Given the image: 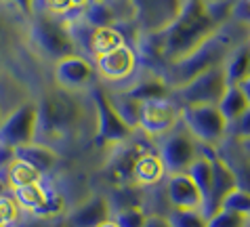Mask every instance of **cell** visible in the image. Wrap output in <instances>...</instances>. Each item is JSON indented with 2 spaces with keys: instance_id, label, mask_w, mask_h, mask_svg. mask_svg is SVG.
Masks as SVG:
<instances>
[{
  "instance_id": "6da1fadb",
  "label": "cell",
  "mask_w": 250,
  "mask_h": 227,
  "mask_svg": "<svg viewBox=\"0 0 250 227\" xmlns=\"http://www.w3.org/2000/svg\"><path fill=\"white\" fill-rule=\"evenodd\" d=\"M229 9L225 0H181L175 21L158 34L164 67L212 38L229 17Z\"/></svg>"
},
{
  "instance_id": "7a4b0ae2",
  "label": "cell",
  "mask_w": 250,
  "mask_h": 227,
  "mask_svg": "<svg viewBox=\"0 0 250 227\" xmlns=\"http://www.w3.org/2000/svg\"><path fill=\"white\" fill-rule=\"evenodd\" d=\"M38 105V130L36 139L42 137L40 143L51 145L55 141H63L74 137L86 120V107L80 97L72 91L59 88L57 84L48 86L40 93Z\"/></svg>"
},
{
  "instance_id": "3957f363",
  "label": "cell",
  "mask_w": 250,
  "mask_h": 227,
  "mask_svg": "<svg viewBox=\"0 0 250 227\" xmlns=\"http://www.w3.org/2000/svg\"><path fill=\"white\" fill-rule=\"evenodd\" d=\"M238 42H242V40H233L231 34L221 27L212 38H208L204 44L193 49L189 55H185V57L175 61V63L166 65L162 70V78L175 91V88L187 84L189 80L206 74L208 70L225 65L229 53H231V49Z\"/></svg>"
},
{
  "instance_id": "277c9868",
  "label": "cell",
  "mask_w": 250,
  "mask_h": 227,
  "mask_svg": "<svg viewBox=\"0 0 250 227\" xmlns=\"http://www.w3.org/2000/svg\"><path fill=\"white\" fill-rule=\"evenodd\" d=\"M27 40L42 57L51 61H59L69 55H80L63 15L36 11L27 23Z\"/></svg>"
},
{
  "instance_id": "5b68a950",
  "label": "cell",
  "mask_w": 250,
  "mask_h": 227,
  "mask_svg": "<svg viewBox=\"0 0 250 227\" xmlns=\"http://www.w3.org/2000/svg\"><path fill=\"white\" fill-rule=\"evenodd\" d=\"M158 156L162 160L166 175H175V173H185L189 168V164L200 156V143L196 141L187 126L183 124V120L179 124L172 126L168 133H164L162 137H158Z\"/></svg>"
},
{
  "instance_id": "8992f818",
  "label": "cell",
  "mask_w": 250,
  "mask_h": 227,
  "mask_svg": "<svg viewBox=\"0 0 250 227\" xmlns=\"http://www.w3.org/2000/svg\"><path fill=\"white\" fill-rule=\"evenodd\" d=\"M181 120L200 145L217 147L227 137V120L217 105H185Z\"/></svg>"
},
{
  "instance_id": "52a82bcc",
  "label": "cell",
  "mask_w": 250,
  "mask_h": 227,
  "mask_svg": "<svg viewBox=\"0 0 250 227\" xmlns=\"http://www.w3.org/2000/svg\"><path fill=\"white\" fill-rule=\"evenodd\" d=\"M88 95H91V105L97 116V135H99V139L103 143H109V145L126 143L135 130L116 112V107L109 101L107 88L101 84H93L88 88Z\"/></svg>"
},
{
  "instance_id": "ba28073f",
  "label": "cell",
  "mask_w": 250,
  "mask_h": 227,
  "mask_svg": "<svg viewBox=\"0 0 250 227\" xmlns=\"http://www.w3.org/2000/svg\"><path fill=\"white\" fill-rule=\"evenodd\" d=\"M229 86L225 65H219L214 70H208L206 74L189 80L187 84L175 88L177 103L181 107L185 105H219L221 97L225 95Z\"/></svg>"
},
{
  "instance_id": "9c48e42d",
  "label": "cell",
  "mask_w": 250,
  "mask_h": 227,
  "mask_svg": "<svg viewBox=\"0 0 250 227\" xmlns=\"http://www.w3.org/2000/svg\"><path fill=\"white\" fill-rule=\"evenodd\" d=\"M36 130L38 105L34 99H25L17 107H13L0 122V143L9 147L27 145V143L36 141Z\"/></svg>"
},
{
  "instance_id": "30bf717a",
  "label": "cell",
  "mask_w": 250,
  "mask_h": 227,
  "mask_svg": "<svg viewBox=\"0 0 250 227\" xmlns=\"http://www.w3.org/2000/svg\"><path fill=\"white\" fill-rule=\"evenodd\" d=\"M179 122H181V105L172 97L145 101L139 109L137 130H143L149 137H162Z\"/></svg>"
},
{
  "instance_id": "8fae6325",
  "label": "cell",
  "mask_w": 250,
  "mask_h": 227,
  "mask_svg": "<svg viewBox=\"0 0 250 227\" xmlns=\"http://www.w3.org/2000/svg\"><path fill=\"white\" fill-rule=\"evenodd\" d=\"M95 72L107 82L130 80L139 67L137 51L130 44H122L114 51L95 55Z\"/></svg>"
},
{
  "instance_id": "7c38bea8",
  "label": "cell",
  "mask_w": 250,
  "mask_h": 227,
  "mask_svg": "<svg viewBox=\"0 0 250 227\" xmlns=\"http://www.w3.org/2000/svg\"><path fill=\"white\" fill-rule=\"evenodd\" d=\"M137 25L141 34L164 32L181 9V0H135Z\"/></svg>"
},
{
  "instance_id": "4fadbf2b",
  "label": "cell",
  "mask_w": 250,
  "mask_h": 227,
  "mask_svg": "<svg viewBox=\"0 0 250 227\" xmlns=\"http://www.w3.org/2000/svg\"><path fill=\"white\" fill-rule=\"evenodd\" d=\"M53 78L59 88L80 93V91H84V88L93 86L95 65L86 57H82V55H69V57L55 61Z\"/></svg>"
},
{
  "instance_id": "5bb4252c",
  "label": "cell",
  "mask_w": 250,
  "mask_h": 227,
  "mask_svg": "<svg viewBox=\"0 0 250 227\" xmlns=\"http://www.w3.org/2000/svg\"><path fill=\"white\" fill-rule=\"evenodd\" d=\"M214 151H217V156L229 166V170H231V175L235 179V187L250 194V158L244 151V147H242V141L227 135L225 139L214 147Z\"/></svg>"
},
{
  "instance_id": "9a60e30c",
  "label": "cell",
  "mask_w": 250,
  "mask_h": 227,
  "mask_svg": "<svg viewBox=\"0 0 250 227\" xmlns=\"http://www.w3.org/2000/svg\"><path fill=\"white\" fill-rule=\"evenodd\" d=\"M61 219L67 227H99L107 219H112V202L103 194H93Z\"/></svg>"
},
{
  "instance_id": "2e32d148",
  "label": "cell",
  "mask_w": 250,
  "mask_h": 227,
  "mask_svg": "<svg viewBox=\"0 0 250 227\" xmlns=\"http://www.w3.org/2000/svg\"><path fill=\"white\" fill-rule=\"evenodd\" d=\"M166 198L172 210H200L204 208V196L187 173L168 175L166 181Z\"/></svg>"
},
{
  "instance_id": "e0dca14e",
  "label": "cell",
  "mask_w": 250,
  "mask_h": 227,
  "mask_svg": "<svg viewBox=\"0 0 250 227\" xmlns=\"http://www.w3.org/2000/svg\"><path fill=\"white\" fill-rule=\"evenodd\" d=\"M27 40V25L9 9H0V65L19 53Z\"/></svg>"
},
{
  "instance_id": "ac0fdd59",
  "label": "cell",
  "mask_w": 250,
  "mask_h": 227,
  "mask_svg": "<svg viewBox=\"0 0 250 227\" xmlns=\"http://www.w3.org/2000/svg\"><path fill=\"white\" fill-rule=\"evenodd\" d=\"M15 158L30 164L32 168H36L42 177L51 175L61 162L59 151L53 145H46V143H40V141H32L27 145L15 147Z\"/></svg>"
},
{
  "instance_id": "d6986e66",
  "label": "cell",
  "mask_w": 250,
  "mask_h": 227,
  "mask_svg": "<svg viewBox=\"0 0 250 227\" xmlns=\"http://www.w3.org/2000/svg\"><path fill=\"white\" fill-rule=\"evenodd\" d=\"M130 97L137 99L139 103H145V101H156V99H166L172 95V88L166 84V80L162 78V74H156V76H147V78H141V80H135L130 86L124 88Z\"/></svg>"
},
{
  "instance_id": "ffe728a7",
  "label": "cell",
  "mask_w": 250,
  "mask_h": 227,
  "mask_svg": "<svg viewBox=\"0 0 250 227\" xmlns=\"http://www.w3.org/2000/svg\"><path fill=\"white\" fill-rule=\"evenodd\" d=\"M250 36V34H248ZM225 74L229 84H240L250 76V40H242L231 49L225 61Z\"/></svg>"
},
{
  "instance_id": "44dd1931",
  "label": "cell",
  "mask_w": 250,
  "mask_h": 227,
  "mask_svg": "<svg viewBox=\"0 0 250 227\" xmlns=\"http://www.w3.org/2000/svg\"><path fill=\"white\" fill-rule=\"evenodd\" d=\"M166 168L160 156L154 151H143L139 156V160L135 162V170H133V183L137 185H156L164 179Z\"/></svg>"
},
{
  "instance_id": "7402d4cb",
  "label": "cell",
  "mask_w": 250,
  "mask_h": 227,
  "mask_svg": "<svg viewBox=\"0 0 250 227\" xmlns=\"http://www.w3.org/2000/svg\"><path fill=\"white\" fill-rule=\"evenodd\" d=\"M46 194H48V187L42 181L11 189V196L15 198V202L19 208H21V212H32V215L42 208V204L46 202Z\"/></svg>"
},
{
  "instance_id": "603a6c76",
  "label": "cell",
  "mask_w": 250,
  "mask_h": 227,
  "mask_svg": "<svg viewBox=\"0 0 250 227\" xmlns=\"http://www.w3.org/2000/svg\"><path fill=\"white\" fill-rule=\"evenodd\" d=\"M122 44H128V42H126V36L118 27H93L91 38H88V53H93L95 57V55L114 51Z\"/></svg>"
},
{
  "instance_id": "cb8c5ba5",
  "label": "cell",
  "mask_w": 250,
  "mask_h": 227,
  "mask_svg": "<svg viewBox=\"0 0 250 227\" xmlns=\"http://www.w3.org/2000/svg\"><path fill=\"white\" fill-rule=\"evenodd\" d=\"M217 107L221 109V114H223V118L227 120V124H231L233 120H238L240 116L250 107V103L246 99L244 91H242L238 84H229Z\"/></svg>"
},
{
  "instance_id": "d4e9b609",
  "label": "cell",
  "mask_w": 250,
  "mask_h": 227,
  "mask_svg": "<svg viewBox=\"0 0 250 227\" xmlns=\"http://www.w3.org/2000/svg\"><path fill=\"white\" fill-rule=\"evenodd\" d=\"M107 95H109V101H112V105L116 107V112L120 114V118L126 122V124L133 128V130H137L141 103L130 97V95L124 91V88H120V91H107Z\"/></svg>"
},
{
  "instance_id": "484cf974",
  "label": "cell",
  "mask_w": 250,
  "mask_h": 227,
  "mask_svg": "<svg viewBox=\"0 0 250 227\" xmlns=\"http://www.w3.org/2000/svg\"><path fill=\"white\" fill-rule=\"evenodd\" d=\"M187 175L191 177V181L198 185V189L202 191L204 200L208 198V194H210V187H212V160L210 156H206L204 151H200V156L189 164V168L185 170Z\"/></svg>"
},
{
  "instance_id": "4316f807",
  "label": "cell",
  "mask_w": 250,
  "mask_h": 227,
  "mask_svg": "<svg viewBox=\"0 0 250 227\" xmlns=\"http://www.w3.org/2000/svg\"><path fill=\"white\" fill-rule=\"evenodd\" d=\"M82 21H86L91 27H118L116 15L103 0H91L82 9Z\"/></svg>"
},
{
  "instance_id": "83f0119b",
  "label": "cell",
  "mask_w": 250,
  "mask_h": 227,
  "mask_svg": "<svg viewBox=\"0 0 250 227\" xmlns=\"http://www.w3.org/2000/svg\"><path fill=\"white\" fill-rule=\"evenodd\" d=\"M143 154V149H139V145H128L126 149H122L114 160V170L122 181H133V170L135 162L139 160V156Z\"/></svg>"
},
{
  "instance_id": "f1b7e54d",
  "label": "cell",
  "mask_w": 250,
  "mask_h": 227,
  "mask_svg": "<svg viewBox=\"0 0 250 227\" xmlns=\"http://www.w3.org/2000/svg\"><path fill=\"white\" fill-rule=\"evenodd\" d=\"M65 212V198L61 191L48 187V194H46V202L42 204V208L36 210L34 215L36 217H42V219H61ZM32 215V212H30Z\"/></svg>"
},
{
  "instance_id": "f546056e",
  "label": "cell",
  "mask_w": 250,
  "mask_h": 227,
  "mask_svg": "<svg viewBox=\"0 0 250 227\" xmlns=\"http://www.w3.org/2000/svg\"><path fill=\"white\" fill-rule=\"evenodd\" d=\"M248 219L250 217L242 215V212L221 208V210L214 212L212 217L206 219V227H246Z\"/></svg>"
},
{
  "instance_id": "4dcf8cb0",
  "label": "cell",
  "mask_w": 250,
  "mask_h": 227,
  "mask_svg": "<svg viewBox=\"0 0 250 227\" xmlns=\"http://www.w3.org/2000/svg\"><path fill=\"white\" fill-rule=\"evenodd\" d=\"M112 13L116 15V21H118V27L120 25H130V23H137V4L135 0H103Z\"/></svg>"
},
{
  "instance_id": "1f68e13d",
  "label": "cell",
  "mask_w": 250,
  "mask_h": 227,
  "mask_svg": "<svg viewBox=\"0 0 250 227\" xmlns=\"http://www.w3.org/2000/svg\"><path fill=\"white\" fill-rule=\"evenodd\" d=\"M168 219L172 227H206V217L200 210H172Z\"/></svg>"
},
{
  "instance_id": "d6a6232c",
  "label": "cell",
  "mask_w": 250,
  "mask_h": 227,
  "mask_svg": "<svg viewBox=\"0 0 250 227\" xmlns=\"http://www.w3.org/2000/svg\"><path fill=\"white\" fill-rule=\"evenodd\" d=\"M21 217V208L17 206L15 198L0 194V227H9Z\"/></svg>"
},
{
  "instance_id": "836d02e7",
  "label": "cell",
  "mask_w": 250,
  "mask_h": 227,
  "mask_svg": "<svg viewBox=\"0 0 250 227\" xmlns=\"http://www.w3.org/2000/svg\"><path fill=\"white\" fill-rule=\"evenodd\" d=\"M145 219H147V215H145L143 208L128 206V208H122L116 215V223H118V227H143Z\"/></svg>"
},
{
  "instance_id": "e575fe53",
  "label": "cell",
  "mask_w": 250,
  "mask_h": 227,
  "mask_svg": "<svg viewBox=\"0 0 250 227\" xmlns=\"http://www.w3.org/2000/svg\"><path fill=\"white\" fill-rule=\"evenodd\" d=\"M221 208L235 210V212H242V215H248L250 217V194H246V191H242V189L235 187L231 194H229L225 200H223Z\"/></svg>"
},
{
  "instance_id": "d590c367",
  "label": "cell",
  "mask_w": 250,
  "mask_h": 227,
  "mask_svg": "<svg viewBox=\"0 0 250 227\" xmlns=\"http://www.w3.org/2000/svg\"><path fill=\"white\" fill-rule=\"evenodd\" d=\"M36 11H46V13H53V15H67L72 13V4L69 0H34V13Z\"/></svg>"
},
{
  "instance_id": "8d00e7d4",
  "label": "cell",
  "mask_w": 250,
  "mask_h": 227,
  "mask_svg": "<svg viewBox=\"0 0 250 227\" xmlns=\"http://www.w3.org/2000/svg\"><path fill=\"white\" fill-rule=\"evenodd\" d=\"M227 135L235 137V139H250V107L238 120H233L231 124L227 126Z\"/></svg>"
},
{
  "instance_id": "74e56055",
  "label": "cell",
  "mask_w": 250,
  "mask_h": 227,
  "mask_svg": "<svg viewBox=\"0 0 250 227\" xmlns=\"http://www.w3.org/2000/svg\"><path fill=\"white\" fill-rule=\"evenodd\" d=\"M229 17L242 27H250V0H233Z\"/></svg>"
},
{
  "instance_id": "f35d334b",
  "label": "cell",
  "mask_w": 250,
  "mask_h": 227,
  "mask_svg": "<svg viewBox=\"0 0 250 227\" xmlns=\"http://www.w3.org/2000/svg\"><path fill=\"white\" fill-rule=\"evenodd\" d=\"M53 221L55 219H42V217L30 215V212H25V215L21 212V217L9 227H53Z\"/></svg>"
},
{
  "instance_id": "ab89813d",
  "label": "cell",
  "mask_w": 250,
  "mask_h": 227,
  "mask_svg": "<svg viewBox=\"0 0 250 227\" xmlns=\"http://www.w3.org/2000/svg\"><path fill=\"white\" fill-rule=\"evenodd\" d=\"M2 2L11 4L13 9H17V11L21 13L23 17H27V19L34 15V0H2Z\"/></svg>"
},
{
  "instance_id": "60d3db41",
  "label": "cell",
  "mask_w": 250,
  "mask_h": 227,
  "mask_svg": "<svg viewBox=\"0 0 250 227\" xmlns=\"http://www.w3.org/2000/svg\"><path fill=\"white\" fill-rule=\"evenodd\" d=\"M143 227H172V223L166 215H147Z\"/></svg>"
},
{
  "instance_id": "b9f144b4",
  "label": "cell",
  "mask_w": 250,
  "mask_h": 227,
  "mask_svg": "<svg viewBox=\"0 0 250 227\" xmlns=\"http://www.w3.org/2000/svg\"><path fill=\"white\" fill-rule=\"evenodd\" d=\"M88 2H91V0H69V4H72L74 11H82Z\"/></svg>"
},
{
  "instance_id": "7bdbcfd3",
  "label": "cell",
  "mask_w": 250,
  "mask_h": 227,
  "mask_svg": "<svg viewBox=\"0 0 250 227\" xmlns=\"http://www.w3.org/2000/svg\"><path fill=\"white\" fill-rule=\"evenodd\" d=\"M240 88H242V91H244V95H246V99H248V103H250V76H248V78L244 80V82H240V84H238Z\"/></svg>"
},
{
  "instance_id": "ee69618b",
  "label": "cell",
  "mask_w": 250,
  "mask_h": 227,
  "mask_svg": "<svg viewBox=\"0 0 250 227\" xmlns=\"http://www.w3.org/2000/svg\"><path fill=\"white\" fill-rule=\"evenodd\" d=\"M242 141V147H244V151L248 154V158H250V139H240Z\"/></svg>"
},
{
  "instance_id": "f6af8a7d",
  "label": "cell",
  "mask_w": 250,
  "mask_h": 227,
  "mask_svg": "<svg viewBox=\"0 0 250 227\" xmlns=\"http://www.w3.org/2000/svg\"><path fill=\"white\" fill-rule=\"evenodd\" d=\"M99 227H118V223H116V219H107V221L101 223Z\"/></svg>"
},
{
  "instance_id": "bcb514c9",
  "label": "cell",
  "mask_w": 250,
  "mask_h": 227,
  "mask_svg": "<svg viewBox=\"0 0 250 227\" xmlns=\"http://www.w3.org/2000/svg\"><path fill=\"white\" fill-rule=\"evenodd\" d=\"M4 116H6V109H4V103H2V97H0V122L4 120Z\"/></svg>"
},
{
  "instance_id": "7dc6e473",
  "label": "cell",
  "mask_w": 250,
  "mask_h": 227,
  "mask_svg": "<svg viewBox=\"0 0 250 227\" xmlns=\"http://www.w3.org/2000/svg\"><path fill=\"white\" fill-rule=\"evenodd\" d=\"M53 227H67V225H65L63 219H55V221H53Z\"/></svg>"
},
{
  "instance_id": "c3c4849f",
  "label": "cell",
  "mask_w": 250,
  "mask_h": 227,
  "mask_svg": "<svg viewBox=\"0 0 250 227\" xmlns=\"http://www.w3.org/2000/svg\"><path fill=\"white\" fill-rule=\"evenodd\" d=\"M248 40H250V36H248Z\"/></svg>"
}]
</instances>
